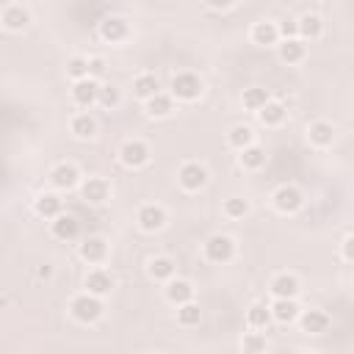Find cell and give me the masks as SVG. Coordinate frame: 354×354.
I'll return each instance as SVG.
<instances>
[{
    "label": "cell",
    "mask_w": 354,
    "mask_h": 354,
    "mask_svg": "<svg viewBox=\"0 0 354 354\" xmlns=\"http://www.w3.org/2000/svg\"><path fill=\"white\" fill-rule=\"evenodd\" d=\"M119 105H122V91H119L113 83H100L97 108H102V111H116Z\"/></svg>",
    "instance_id": "obj_37"
},
{
    "label": "cell",
    "mask_w": 354,
    "mask_h": 354,
    "mask_svg": "<svg viewBox=\"0 0 354 354\" xmlns=\"http://www.w3.org/2000/svg\"><path fill=\"white\" fill-rule=\"evenodd\" d=\"M224 141H227V147L232 149V152H238V149H243V147H249V144H254L257 141V133L249 127V124H243V122H238V124H232L230 130H227V136H224Z\"/></svg>",
    "instance_id": "obj_31"
},
{
    "label": "cell",
    "mask_w": 354,
    "mask_h": 354,
    "mask_svg": "<svg viewBox=\"0 0 354 354\" xmlns=\"http://www.w3.org/2000/svg\"><path fill=\"white\" fill-rule=\"evenodd\" d=\"M66 313L75 324L80 326H94L102 315H105V299L83 290V293H75L69 301H66Z\"/></svg>",
    "instance_id": "obj_2"
},
{
    "label": "cell",
    "mask_w": 354,
    "mask_h": 354,
    "mask_svg": "<svg viewBox=\"0 0 354 354\" xmlns=\"http://www.w3.org/2000/svg\"><path fill=\"white\" fill-rule=\"evenodd\" d=\"M64 210V199H61V194L58 191H41V194H36V199H33V213L39 216V218H44V221H50V218H55L58 213Z\"/></svg>",
    "instance_id": "obj_26"
},
{
    "label": "cell",
    "mask_w": 354,
    "mask_h": 354,
    "mask_svg": "<svg viewBox=\"0 0 354 354\" xmlns=\"http://www.w3.org/2000/svg\"><path fill=\"white\" fill-rule=\"evenodd\" d=\"M268 310H271V321H274V324L288 326V324H296L301 307H299L296 299H271V301H268Z\"/></svg>",
    "instance_id": "obj_29"
},
{
    "label": "cell",
    "mask_w": 354,
    "mask_h": 354,
    "mask_svg": "<svg viewBox=\"0 0 354 354\" xmlns=\"http://www.w3.org/2000/svg\"><path fill=\"white\" fill-rule=\"evenodd\" d=\"M166 224H169V210H166L163 205H158V202H144V205H138V210H136V227H138L141 232L155 235V232L166 230Z\"/></svg>",
    "instance_id": "obj_8"
},
{
    "label": "cell",
    "mask_w": 354,
    "mask_h": 354,
    "mask_svg": "<svg viewBox=\"0 0 354 354\" xmlns=\"http://www.w3.org/2000/svg\"><path fill=\"white\" fill-rule=\"evenodd\" d=\"M97 91H100V80L94 77H80L69 83V100L77 111H91L97 105Z\"/></svg>",
    "instance_id": "obj_13"
},
{
    "label": "cell",
    "mask_w": 354,
    "mask_h": 354,
    "mask_svg": "<svg viewBox=\"0 0 354 354\" xmlns=\"http://www.w3.org/2000/svg\"><path fill=\"white\" fill-rule=\"evenodd\" d=\"M141 111H144L147 119H152V122H163V119H171V116L177 113V102L171 100L169 91H158L155 97H149V100L141 102Z\"/></svg>",
    "instance_id": "obj_17"
},
{
    "label": "cell",
    "mask_w": 354,
    "mask_h": 354,
    "mask_svg": "<svg viewBox=\"0 0 354 354\" xmlns=\"http://www.w3.org/2000/svg\"><path fill=\"white\" fill-rule=\"evenodd\" d=\"M80 199L88 202V205H105L111 196H113V185L108 177H100V174H91V177H83L80 185Z\"/></svg>",
    "instance_id": "obj_11"
},
{
    "label": "cell",
    "mask_w": 354,
    "mask_h": 354,
    "mask_svg": "<svg viewBox=\"0 0 354 354\" xmlns=\"http://www.w3.org/2000/svg\"><path fill=\"white\" fill-rule=\"evenodd\" d=\"M144 271H147V277H149L152 282L163 285V282H169V279L177 274V263H174L169 254H152V257L147 260Z\"/></svg>",
    "instance_id": "obj_24"
},
{
    "label": "cell",
    "mask_w": 354,
    "mask_h": 354,
    "mask_svg": "<svg viewBox=\"0 0 354 354\" xmlns=\"http://www.w3.org/2000/svg\"><path fill=\"white\" fill-rule=\"evenodd\" d=\"M207 183H210V171H207V166L202 160H185V163L177 166V185H180V191L199 194V191L207 188Z\"/></svg>",
    "instance_id": "obj_7"
},
{
    "label": "cell",
    "mask_w": 354,
    "mask_h": 354,
    "mask_svg": "<svg viewBox=\"0 0 354 354\" xmlns=\"http://www.w3.org/2000/svg\"><path fill=\"white\" fill-rule=\"evenodd\" d=\"M113 288H116V277L111 274V268H105V266H88V271L83 277V290L105 299V296L113 293Z\"/></svg>",
    "instance_id": "obj_12"
},
{
    "label": "cell",
    "mask_w": 354,
    "mask_h": 354,
    "mask_svg": "<svg viewBox=\"0 0 354 354\" xmlns=\"http://www.w3.org/2000/svg\"><path fill=\"white\" fill-rule=\"evenodd\" d=\"M277 28H279V39H290V36H296V19L277 22Z\"/></svg>",
    "instance_id": "obj_42"
},
{
    "label": "cell",
    "mask_w": 354,
    "mask_h": 354,
    "mask_svg": "<svg viewBox=\"0 0 354 354\" xmlns=\"http://www.w3.org/2000/svg\"><path fill=\"white\" fill-rule=\"evenodd\" d=\"M241 351H243V354H263V351H268V337H266V332H260V329L243 332V337H241Z\"/></svg>",
    "instance_id": "obj_36"
},
{
    "label": "cell",
    "mask_w": 354,
    "mask_h": 354,
    "mask_svg": "<svg viewBox=\"0 0 354 354\" xmlns=\"http://www.w3.org/2000/svg\"><path fill=\"white\" fill-rule=\"evenodd\" d=\"M199 254H202V260L210 263V266H227V263L235 260L238 243H235V238L227 235V232H213V235H207V238L202 241Z\"/></svg>",
    "instance_id": "obj_3"
},
{
    "label": "cell",
    "mask_w": 354,
    "mask_h": 354,
    "mask_svg": "<svg viewBox=\"0 0 354 354\" xmlns=\"http://www.w3.org/2000/svg\"><path fill=\"white\" fill-rule=\"evenodd\" d=\"M33 22V14L28 6L22 3H8L3 11H0V28L6 33H25Z\"/></svg>",
    "instance_id": "obj_14"
},
{
    "label": "cell",
    "mask_w": 354,
    "mask_h": 354,
    "mask_svg": "<svg viewBox=\"0 0 354 354\" xmlns=\"http://www.w3.org/2000/svg\"><path fill=\"white\" fill-rule=\"evenodd\" d=\"M277 58L288 66H299L307 61V44L299 39V36H290V39H279L277 41Z\"/></svg>",
    "instance_id": "obj_23"
},
{
    "label": "cell",
    "mask_w": 354,
    "mask_h": 354,
    "mask_svg": "<svg viewBox=\"0 0 354 354\" xmlns=\"http://www.w3.org/2000/svg\"><path fill=\"white\" fill-rule=\"evenodd\" d=\"M235 160H238V166H241L243 171H249V174H254V171H260V169H266V163H268V155H266V147H260V144L254 141V144H249V147H243V149H238V155H235Z\"/></svg>",
    "instance_id": "obj_25"
},
{
    "label": "cell",
    "mask_w": 354,
    "mask_h": 354,
    "mask_svg": "<svg viewBox=\"0 0 354 354\" xmlns=\"http://www.w3.org/2000/svg\"><path fill=\"white\" fill-rule=\"evenodd\" d=\"M47 230H50V235H53L55 241H61V243H75V241L80 238V221H77V216H72V213H66V210H61L55 218H50V221H47Z\"/></svg>",
    "instance_id": "obj_15"
},
{
    "label": "cell",
    "mask_w": 354,
    "mask_h": 354,
    "mask_svg": "<svg viewBox=\"0 0 354 354\" xmlns=\"http://www.w3.org/2000/svg\"><path fill=\"white\" fill-rule=\"evenodd\" d=\"M97 36H100L105 44L119 47V44H124V41L133 39V25H130V19L122 17V14H108V17H102L100 25H97Z\"/></svg>",
    "instance_id": "obj_6"
},
{
    "label": "cell",
    "mask_w": 354,
    "mask_h": 354,
    "mask_svg": "<svg viewBox=\"0 0 354 354\" xmlns=\"http://www.w3.org/2000/svg\"><path fill=\"white\" fill-rule=\"evenodd\" d=\"M163 299H166L171 307L185 304V301H194V299H196V288H194L191 279L174 274L169 282H163Z\"/></svg>",
    "instance_id": "obj_20"
},
{
    "label": "cell",
    "mask_w": 354,
    "mask_h": 354,
    "mask_svg": "<svg viewBox=\"0 0 354 354\" xmlns=\"http://www.w3.org/2000/svg\"><path fill=\"white\" fill-rule=\"evenodd\" d=\"M268 202H271L274 213H279V216H296L304 207V191L299 185H293V183H282V185H277L271 191Z\"/></svg>",
    "instance_id": "obj_5"
},
{
    "label": "cell",
    "mask_w": 354,
    "mask_h": 354,
    "mask_svg": "<svg viewBox=\"0 0 354 354\" xmlns=\"http://www.w3.org/2000/svg\"><path fill=\"white\" fill-rule=\"evenodd\" d=\"M340 260H343V263H351V260H354V235H351V232H346V235L340 238Z\"/></svg>",
    "instance_id": "obj_40"
},
{
    "label": "cell",
    "mask_w": 354,
    "mask_h": 354,
    "mask_svg": "<svg viewBox=\"0 0 354 354\" xmlns=\"http://www.w3.org/2000/svg\"><path fill=\"white\" fill-rule=\"evenodd\" d=\"M174 310H177V313H174L177 326H183V329L199 326V321H202V307L196 304V299H194V301H185V304H177Z\"/></svg>",
    "instance_id": "obj_35"
},
{
    "label": "cell",
    "mask_w": 354,
    "mask_h": 354,
    "mask_svg": "<svg viewBox=\"0 0 354 354\" xmlns=\"http://www.w3.org/2000/svg\"><path fill=\"white\" fill-rule=\"evenodd\" d=\"M64 72H66L69 83H72V80H80V77H88V58H86V55H72V58L66 61Z\"/></svg>",
    "instance_id": "obj_38"
},
{
    "label": "cell",
    "mask_w": 354,
    "mask_h": 354,
    "mask_svg": "<svg viewBox=\"0 0 354 354\" xmlns=\"http://www.w3.org/2000/svg\"><path fill=\"white\" fill-rule=\"evenodd\" d=\"M301 293V279L293 271H277L268 279V296L271 299H299Z\"/></svg>",
    "instance_id": "obj_16"
},
{
    "label": "cell",
    "mask_w": 354,
    "mask_h": 354,
    "mask_svg": "<svg viewBox=\"0 0 354 354\" xmlns=\"http://www.w3.org/2000/svg\"><path fill=\"white\" fill-rule=\"evenodd\" d=\"M268 100H271L268 88H263V86H249V88H243V94H241V108H243L246 113H257Z\"/></svg>",
    "instance_id": "obj_34"
},
{
    "label": "cell",
    "mask_w": 354,
    "mask_h": 354,
    "mask_svg": "<svg viewBox=\"0 0 354 354\" xmlns=\"http://www.w3.org/2000/svg\"><path fill=\"white\" fill-rule=\"evenodd\" d=\"M36 277H39V279H50V277H53V266H50V263L39 266V268H36Z\"/></svg>",
    "instance_id": "obj_43"
},
{
    "label": "cell",
    "mask_w": 354,
    "mask_h": 354,
    "mask_svg": "<svg viewBox=\"0 0 354 354\" xmlns=\"http://www.w3.org/2000/svg\"><path fill=\"white\" fill-rule=\"evenodd\" d=\"M296 36H299L304 44L318 41V39L324 36V19H321L318 14H313V11L301 14V17L296 19Z\"/></svg>",
    "instance_id": "obj_27"
},
{
    "label": "cell",
    "mask_w": 354,
    "mask_h": 354,
    "mask_svg": "<svg viewBox=\"0 0 354 354\" xmlns=\"http://www.w3.org/2000/svg\"><path fill=\"white\" fill-rule=\"evenodd\" d=\"M249 41L257 47H277L279 41V28L274 19H260L249 28Z\"/></svg>",
    "instance_id": "obj_28"
},
{
    "label": "cell",
    "mask_w": 354,
    "mask_h": 354,
    "mask_svg": "<svg viewBox=\"0 0 354 354\" xmlns=\"http://www.w3.org/2000/svg\"><path fill=\"white\" fill-rule=\"evenodd\" d=\"M69 133L77 141H94L97 133H100V124H97V119H94L91 111H75L69 116Z\"/></svg>",
    "instance_id": "obj_21"
},
{
    "label": "cell",
    "mask_w": 354,
    "mask_h": 354,
    "mask_svg": "<svg viewBox=\"0 0 354 354\" xmlns=\"http://www.w3.org/2000/svg\"><path fill=\"white\" fill-rule=\"evenodd\" d=\"M296 324H299V332H304V335H324L332 326V315L326 310L310 307V310H299Z\"/></svg>",
    "instance_id": "obj_19"
},
{
    "label": "cell",
    "mask_w": 354,
    "mask_h": 354,
    "mask_svg": "<svg viewBox=\"0 0 354 354\" xmlns=\"http://www.w3.org/2000/svg\"><path fill=\"white\" fill-rule=\"evenodd\" d=\"M77 257L86 266H105L111 260V241L105 235H88L77 243Z\"/></svg>",
    "instance_id": "obj_10"
},
{
    "label": "cell",
    "mask_w": 354,
    "mask_h": 354,
    "mask_svg": "<svg viewBox=\"0 0 354 354\" xmlns=\"http://www.w3.org/2000/svg\"><path fill=\"white\" fill-rule=\"evenodd\" d=\"M169 94L177 105H194L205 97V80L191 69H180L169 80Z\"/></svg>",
    "instance_id": "obj_1"
},
{
    "label": "cell",
    "mask_w": 354,
    "mask_h": 354,
    "mask_svg": "<svg viewBox=\"0 0 354 354\" xmlns=\"http://www.w3.org/2000/svg\"><path fill=\"white\" fill-rule=\"evenodd\" d=\"M80 180H83L80 169H77L75 163H69V160H61V163H55V166L47 171V185H50L53 191H58V194L75 191V188L80 185Z\"/></svg>",
    "instance_id": "obj_9"
},
{
    "label": "cell",
    "mask_w": 354,
    "mask_h": 354,
    "mask_svg": "<svg viewBox=\"0 0 354 354\" xmlns=\"http://www.w3.org/2000/svg\"><path fill=\"white\" fill-rule=\"evenodd\" d=\"M271 324H274V321H271L268 301H252V304L246 307V326H249V329H260V332H266Z\"/></svg>",
    "instance_id": "obj_32"
},
{
    "label": "cell",
    "mask_w": 354,
    "mask_h": 354,
    "mask_svg": "<svg viewBox=\"0 0 354 354\" xmlns=\"http://www.w3.org/2000/svg\"><path fill=\"white\" fill-rule=\"evenodd\" d=\"M252 213V202L246 196H227L221 202V216L227 221H243Z\"/></svg>",
    "instance_id": "obj_33"
},
{
    "label": "cell",
    "mask_w": 354,
    "mask_h": 354,
    "mask_svg": "<svg viewBox=\"0 0 354 354\" xmlns=\"http://www.w3.org/2000/svg\"><path fill=\"white\" fill-rule=\"evenodd\" d=\"M105 75H108V61L102 55H88V77H94V80L102 83Z\"/></svg>",
    "instance_id": "obj_39"
},
{
    "label": "cell",
    "mask_w": 354,
    "mask_h": 354,
    "mask_svg": "<svg viewBox=\"0 0 354 354\" xmlns=\"http://www.w3.org/2000/svg\"><path fill=\"white\" fill-rule=\"evenodd\" d=\"M116 160H119L124 169L138 171V169L149 166L152 149H149V144H147L144 138H124V141L119 144V149H116Z\"/></svg>",
    "instance_id": "obj_4"
},
{
    "label": "cell",
    "mask_w": 354,
    "mask_h": 354,
    "mask_svg": "<svg viewBox=\"0 0 354 354\" xmlns=\"http://www.w3.org/2000/svg\"><path fill=\"white\" fill-rule=\"evenodd\" d=\"M335 136H337V130L329 119H313L304 130V138L313 149H329L335 144Z\"/></svg>",
    "instance_id": "obj_18"
},
{
    "label": "cell",
    "mask_w": 354,
    "mask_h": 354,
    "mask_svg": "<svg viewBox=\"0 0 354 354\" xmlns=\"http://www.w3.org/2000/svg\"><path fill=\"white\" fill-rule=\"evenodd\" d=\"M205 6H207L210 11H216V14H224V11L235 8V6H238V0H205Z\"/></svg>",
    "instance_id": "obj_41"
},
{
    "label": "cell",
    "mask_w": 354,
    "mask_h": 354,
    "mask_svg": "<svg viewBox=\"0 0 354 354\" xmlns=\"http://www.w3.org/2000/svg\"><path fill=\"white\" fill-rule=\"evenodd\" d=\"M254 116H257V124H260V127H266V130H277V127H282V124L288 122L290 113H288V105H285V102H279V100L271 97Z\"/></svg>",
    "instance_id": "obj_22"
},
{
    "label": "cell",
    "mask_w": 354,
    "mask_h": 354,
    "mask_svg": "<svg viewBox=\"0 0 354 354\" xmlns=\"http://www.w3.org/2000/svg\"><path fill=\"white\" fill-rule=\"evenodd\" d=\"M130 88H133V97H136L138 102H144V100L155 97L158 91H163V88H160V80H158L155 72H138V75L133 77Z\"/></svg>",
    "instance_id": "obj_30"
}]
</instances>
